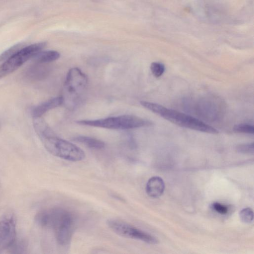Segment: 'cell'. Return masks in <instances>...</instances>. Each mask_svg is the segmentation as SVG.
Masks as SVG:
<instances>
[{"instance_id": "4fadbf2b", "label": "cell", "mask_w": 254, "mask_h": 254, "mask_svg": "<svg viewBox=\"0 0 254 254\" xmlns=\"http://www.w3.org/2000/svg\"><path fill=\"white\" fill-rule=\"evenodd\" d=\"M73 140L94 149H101L105 147L104 142L92 137L80 135L74 137Z\"/></svg>"}, {"instance_id": "5b68a950", "label": "cell", "mask_w": 254, "mask_h": 254, "mask_svg": "<svg viewBox=\"0 0 254 254\" xmlns=\"http://www.w3.org/2000/svg\"><path fill=\"white\" fill-rule=\"evenodd\" d=\"M80 125L112 129H128L150 126L152 123L133 115H122L94 120L77 121Z\"/></svg>"}, {"instance_id": "7c38bea8", "label": "cell", "mask_w": 254, "mask_h": 254, "mask_svg": "<svg viewBox=\"0 0 254 254\" xmlns=\"http://www.w3.org/2000/svg\"><path fill=\"white\" fill-rule=\"evenodd\" d=\"M60 57V54L54 50L40 51L32 58L33 60L36 63L45 64L52 62L58 60Z\"/></svg>"}, {"instance_id": "9a60e30c", "label": "cell", "mask_w": 254, "mask_h": 254, "mask_svg": "<svg viewBox=\"0 0 254 254\" xmlns=\"http://www.w3.org/2000/svg\"><path fill=\"white\" fill-rule=\"evenodd\" d=\"M22 48V44H18L6 50L0 55V62L5 61Z\"/></svg>"}, {"instance_id": "30bf717a", "label": "cell", "mask_w": 254, "mask_h": 254, "mask_svg": "<svg viewBox=\"0 0 254 254\" xmlns=\"http://www.w3.org/2000/svg\"><path fill=\"white\" fill-rule=\"evenodd\" d=\"M165 184L160 177L154 176L150 178L147 181L145 190L148 196L152 198H157L163 193Z\"/></svg>"}, {"instance_id": "9c48e42d", "label": "cell", "mask_w": 254, "mask_h": 254, "mask_svg": "<svg viewBox=\"0 0 254 254\" xmlns=\"http://www.w3.org/2000/svg\"><path fill=\"white\" fill-rule=\"evenodd\" d=\"M200 104L199 105L203 106H200L198 105L197 110L198 111H200V113L202 116L205 117L204 118H207L209 119H213L215 120L218 117H219L221 108V107H217V105H219L220 103L217 104L215 102L213 103L214 100H205L203 103L200 101Z\"/></svg>"}, {"instance_id": "277c9868", "label": "cell", "mask_w": 254, "mask_h": 254, "mask_svg": "<svg viewBox=\"0 0 254 254\" xmlns=\"http://www.w3.org/2000/svg\"><path fill=\"white\" fill-rule=\"evenodd\" d=\"M88 84L86 75L79 68L73 67L67 73L64 85L63 103L73 109L81 102Z\"/></svg>"}, {"instance_id": "3957f363", "label": "cell", "mask_w": 254, "mask_h": 254, "mask_svg": "<svg viewBox=\"0 0 254 254\" xmlns=\"http://www.w3.org/2000/svg\"><path fill=\"white\" fill-rule=\"evenodd\" d=\"M39 138L46 150L56 157L72 162L80 161L85 158V153L81 148L59 137L53 130Z\"/></svg>"}, {"instance_id": "6da1fadb", "label": "cell", "mask_w": 254, "mask_h": 254, "mask_svg": "<svg viewBox=\"0 0 254 254\" xmlns=\"http://www.w3.org/2000/svg\"><path fill=\"white\" fill-rule=\"evenodd\" d=\"M35 221L41 227L53 229L59 245L64 246L70 243L75 226V217L69 210L57 207L45 209L37 213Z\"/></svg>"}, {"instance_id": "8fae6325", "label": "cell", "mask_w": 254, "mask_h": 254, "mask_svg": "<svg viewBox=\"0 0 254 254\" xmlns=\"http://www.w3.org/2000/svg\"><path fill=\"white\" fill-rule=\"evenodd\" d=\"M63 103V97L53 98L35 107L32 110L33 117H42L47 111L60 106Z\"/></svg>"}, {"instance_id": "52a82bcc", "label": "cell", "mask_w": 254, "mask_h": 254, "mask_svg": "<svg viewBox=\"0 0 254 254\" xmlns=\"http://www.w3.org/2000/svg\"><path fill=\"white\" fill-rule=\"evenodd\" d=\"M107 223L113 232L121 237L141 241L150 244L158 243L154 237L122 220L110 219Z\"/></svg>"}, {"instance_id": "2e32d148", "label": "cell", "mask_w": 254, "mask_h": 254, "mask_svg": "<svg viewBox=\"0 0 254 254\" xmlns=\"http://www.w3.org/2000/svg\"><path fill=\"white\" fill-rule=\"evenodd\" d=\"M240 218L242 222L245 223H251L254 218V213L251 208H245L241 210L239 213Z\"/></svg>"}, {"instance_id": "e0dca14e", "label": "cell", "mask_w": 254, "mask_h": 254, "mask_svg": "<svg viewBox=\"0 0 254 254\" xmlns=\"http://www.w3.org/2000/svg\"><path fill=\"white\" fill-rule=\"evenodd\" d=\"M164 65L159 62H153L150 65V70L152 73L156 77H160L165 71Z\"/></svg>"}, {"instance_id": "ac0fdd59", "label": "cell", "mask_w": 254, "mask_h": 254, "mask_svg": "<svg viewBox=\"0 0 254 254\" xmlns=\"http://www.w3.org/2000/svg\"><path fill=\"white\" fill-rule=\"evenodd\" d=\"M236 150L241 153L253 154L254 152V143L240 144L237 146Z\"/></svg>"}, {"instance_id": "5bb4252c", "label": "cell", "mask_w": 254, "mask_h": 254, "mask_svg": "<svg viewBox=\"0 0 254 254\" xmlns=\"http://www.w3.org/2000/svg\"><path fill=\"white\" fill-rule=\"evenodd\" d=\"M233 130L237 132L253 134L254 127L253 125L248 124H240L236 125L233 127Z\"/></svg>"}, {"instance_id": "d6986e66", "label": "cell", "mask_w": 254, "mask_h": 254, "mask_svg": "<svg viewBox=\"0 0 254 254\" xmlns=\"http://www.w3.org/2000/svg\"><path fill=\"white\" fill-rule=\"evenodd\" d=\"M212 208L220 214H226L228 211L227 206L218 202H214L212 204Z\"/></svg>"}, {"instance_id": "8992f818", "label": "cell", "mask_w": 254, "mask_h": 254, "mask_svg": "<svg viewBox=\"0 0 254 254\" xmlns=\"http://www.w3.org/2000/svg\"><path fill=\"white\" fill-rule=\"evenodd\" d=\"M46 42L35 43L22 47L0 65V79L7 76L32 59L46 46Z\"/></svg>"}, {"instance_id": "ba28073f", "label": "cell", "mask_w": 254, "mask_h": 254, "mask_svg": "<svg viewBox=\"0 0 254 254\" xmlns=\"http://www.w3.org/2000/svg\"><path fill=\"white\" fill-rule=\"evenodd\" d=\"M16 234L15 215L12 211L6 212L0 217V253L13 246Z\"/></svg>"}, {"instance_id": "7a4b0ae2", "label": "cell", "mask_w": 254, "mask_h": 254, "mask_svg": "<svg viewBox=\"0 0 254 254\" xmlns=\"http://www.w3.org/2000/svg\"><path fill=\"white\" fill-rule=\"evenodd\" d=\"M140 103L146 109L179 126L208 133H218V131L213 127L187 114L156 103L145 101H141Z\"/></svg>"}]
</instances>
